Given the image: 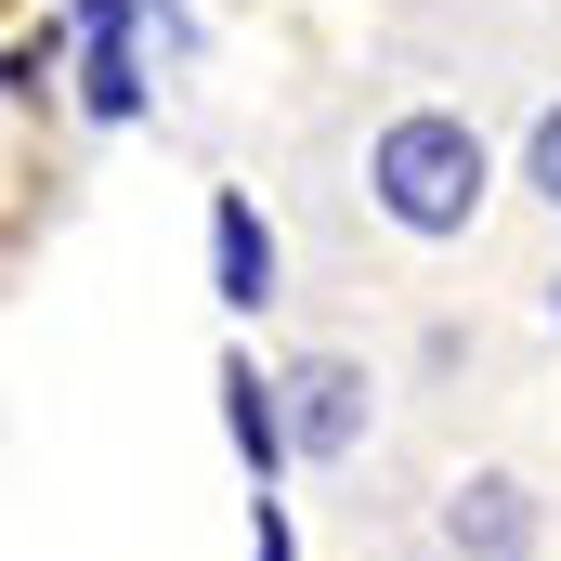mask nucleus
I'll use <instances>...</instances> for the list:
<instances>
[{"label": "nucleus", "instance_id": "39448f33", "mask_svg": "<svg viewBox=\"0 0 561 561\" xmlns=\"http://www.w3.org/2000/svg\"><path fill=\"white\" fill-rule=\"evenodd\" d=\"M209 262H222V300L249 313V300H275V236H262V209L249 196H222L209 209Z\"/></svg>", "mask_w": 561, "mask_h": 561}, {"label": "nucleus", "instance_id": "7ed1b4c3", "mask_svg": "<svg viewBox=\"0 0 561 561\" xmlns=\"http://www.w3.org/2000/svg\"><path fill=\"white\" fill-rule=\"evenodd\" d=\"M287 392H300V405H287V444H300V457H353V431H366V379H353V366H300Z\"/></svg>", "mask_w": 561, "mask_h": 561}, {"label": "nucleus", "instance_id": "423d86ee", "mask_svg": "<svg viewBox=\"0 0 561 561\" xmlns=\"http://www.w3.org/2000/svg\"><path fill=\"white\" fill-rule=\"evenodd\" d=\"M222 392H236V444H249V470H262V496H275V470H287V419H275V392H262L249 366H222Z\"/></svg>", "mask_w": 561, "mask_h": 561}, {"label": "nucleus", "instance_id": "f257e3e1", "mask_svg": "<svg viewBox=\"0 0 561 561\" xmlns=\"http://www.w3.org/2000/svg\"><path fill=\"white\" fill-rule=\"evenodd\" d=\"M366 183H379V209L405 236H470V209H483V131L444 118V105H405L379 131V157H366Z\"/></svg>", "mask_w": 561, "mask_h": 561}, {"label": "nucleus", "instance_id": "0eeeda50", "mask_svg": "<svg viewBox=\"0 0 561 561\" xmlns=\"http://www.w3.org/2000/svg\"><path fill=\"white\" fill-rule=\"evenodd\" d=\"M523 183H536V196H549V209H561V105H549V118H536V144H523Z\"/></svg>", "mask_w": 561, "mask_h": 561}, {"label": "nucleus", "instance_id": "f03ea898", "mask_svg": "<svg viewBox=\"0 0 561 561\" xmlns=\"http://www.w3.org/2000/svg\"><path fill=\"white\" fill-rule=\"evenodd\" d=\"M444 536L470 561H523L536 549V496L510 483V470H483V483H457V510H444Z\"/></svg>", "mask_w": 561, "mask_h": 561}, {"label": "nucleus", "instance_id": "20e7f679", "mask_svg": "<svg viewBox=\"0 0 561 561\" xmlns=\"http://www.w3.org/2000/svg\"><path fill=\"white\" fill-rule=\"evenodd\" d=\"M92 13V79H79V105L92 118H131L144 105V66H131V0H79Z\"/></svg>", "mask_w": 561, "mask_h": 561}, {"label": "nucleus", "instance_id": "6e6552de", "mask_svg": "<svg viewBox=\"0 0 561 561\" xmlns=\"http://www.w3.org/2000/svg\"><path fill=\"white\" fill-rule=\"evenodd\" d=\"M549 300H561V287H549Z\"/></svg>", "mask_w": 561, "mask_h": 561}]
</instances>
